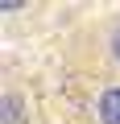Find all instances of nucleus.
<instances>
[{
  "label": "nucleus",
  "mask_w": 120,
  "mask_h": 124,
  "mask_svg": "<svg viewBox=\"0 0 120 124\" xmlns=\"http://www.w3.org/2000/svg\"><path fill=\"white\" fill-rule=\"evenodd\" d=\"M99 120L104 124H120V87H108L99 95Z\"/></svg>",
  "instance_id": "nucleus-1"
},
{
  "label": "nucleus",
  "mask_w": 120,
  "mask_h": 124,
  "mask_svg": "<svg viewBox=\"0 0 120 124\" xmlns=\"http://www.w3.org/2000/svg\"><path fill=\"white\" fill-rule=\"evenodd\" d=\"M116 58H120V33H116Z\"/></svg>",
  "instance_id": "nucleus-2"
}]
</instances>
